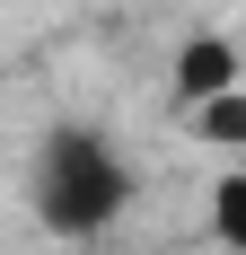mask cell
I'll return each instance as SVG.
<instances>
[{
    "mask_svg": "<svg viewBox=\"0 0 246 255\" xmlns=\"http://www.w3.org/2000/svg\"><path fill=\"white\" fill-rule=\"evenodd\" d=\"M238 88V44L229 35H185V53H176V106L194 115V106L229 97Z\"/></svg>",
    "mask_w": 246,
    "mask_h": 255,
    "instance_id": "cell-2",
    "label": "cell"
},
{
    "mask_svg": "<svg viewBox=\"0 0 246 255\" xmlns=\"http://www.w3.org/2000/svg\"><path fill=\"white\" fill-rule=\"evenodd\" d=\"M26 185H35V220L53 238H106L123 220V203H132V176H123L115 141L88 124H53Z\"/></svg>",
    "mask_w": 246,
    "mask_h": 255,
    "instance_id": "cell-1",
    "label": "cell"
},
{
    "mask_svg": "<svg viewBox=\"0 0 246 255\" xmlns=\"http://www.w3.org/2000/svg\"><path fill=\"white\" fill-rule=\"evenodd\" d=\"M211 238L246 255V167H229V176L211 185Z\"/></svg>",
    "mask_w": 246,
    "mask_h": 255,
    "instance_id": "cell-4",
    "label": "cell"
},
{
    "mask_svg": "<svg viewBox=\"0 0 246 255\" xmlns=\"http://www.w3.org/2000/svg\"><path fill=\"white\" fill-rule=\"evenodd\" d=\"M185 124H194L202 141H220V150H246V88H229V97H211V106H194Z\"/></svg>",
    "mask_w": 246,
    "mask_h": 255,
    "instance_id": "cell-3",
    "label": "cell"
}]
</instances>
